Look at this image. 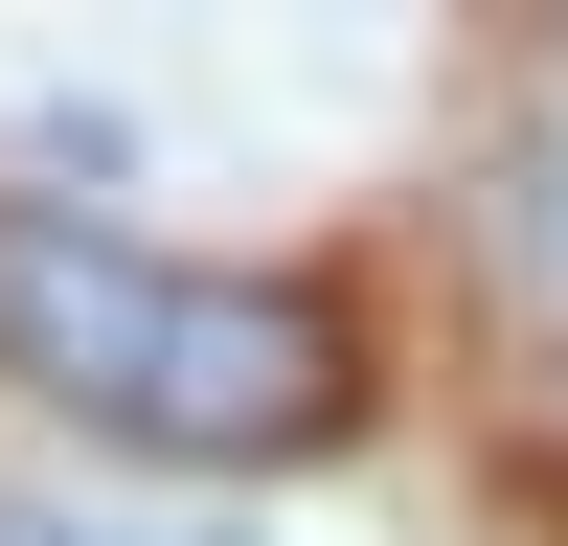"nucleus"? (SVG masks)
I'll list each match as a JSON object with an SVG mask.
<instances>
[{"label": "nucleus", "mask_w": 568, "mask_h": 546, "mask_svg": "<svg viewBox=\"0 0 568 546\" xmlns=\"http://www.w3.org/2000/svg\"><path fill=\"white\" fill-rule=\"evenodd\" d=\"M0 546H160V524H114V501H45V478H0Z\"/></svg>", "instance_id": "obj_3"}, {"label": "nucleus", "mask_w": 568, "mask_h": 546, "mask_svg": "<svg viewBox=\"0 0 568 546\" xmlns=\"http://www.w3.org/2000/svg\"><path fill=\"white\" fill-rule=\"evenodd\" d=\"M0 387L91 410L136 455H342L364 433V318L318 273H182L136 228L0 205Z\"/></svg>", "instance_id": "obj_1"}, {"label": "nucleus", "mask_w": 568, "mask_h": 546, "mask_svg": "<svg viewBox=\"0 0 568 546\" xmlns=\"http://www.w3.org/2000/svg\"><path fill=\"white\" fill-rule=\"evenodd\" d=\"M478 273H500V318L568 364V46L524 69V114H500V160H478Z\"/></svg>", "instance_id": "obj_2"}]
</instances>
